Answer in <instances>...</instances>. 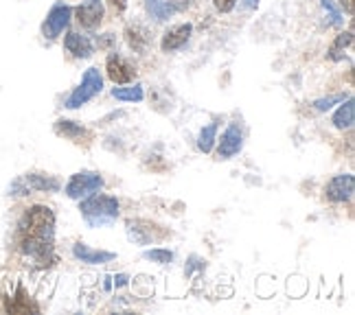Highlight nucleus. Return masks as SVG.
<instances>
[{
    "instance_id": "26",
    "label": "nucleus",
    "mask_w": 355,
    "mask_h": 315,
    "mask_svg": "<svg viewBox=\"0 0 355 315\" xmlns=\"http://www.w3.org/2000/svg\"><path fill=\"white\" fill-rule=\"evenodd\" d=\"M213 5H215V9L220 11V13H230V11L235 9L237 0H213Z\"/></svg>"
},
{
    "instance_id": "30",
    "label": "nucleus",
    "mask_w": 355,
    "mask_h": 315,
    "mask_svg": "<svg viewBox=\"0 0 355 315\" xmlns=\"http://www.w3.org/2000/svg\"><path fill=\"white\" fill-rule=\"evenodd\" d=\"M259 0H243V7H248V9H254L257 7Z\"/></svg>"
},
{
    "instance_id": "5",
    "label": "nucleus",
    "mask_w": 355,
    "mask_h": 315,
    "mask_svg": "<svg viewBox=\"0 0 355 315\" xmlns=\"http://www.w3.org/2000/svg\"><path fill=\"white\" fill-rule=\"evenodd\" d=\"M103 186V177L94 171H81V173H75L71 180L66 184V195L71 199H81V197H88L92 193H97V190Z\"/></svg>"
},
{
    "instance_id": "17",
    "label": "nucleus",
    "mask_w": 355,
    "mask_h": 315,
    "mask_svg": "<svg viewBox=\"0 0 355 315\" xmlns=\"http://www.w3.org/2000/svg\"><path fill=\"white\" fill-rule=\"evenodd\" d=\"M145 9L156 22L169 20L175 13V7H173L171 0H145Z\"/></svg>"
},
{
    "instance_id": "7",
    "label": "nucleus",
    "mask_w": 355,
    "mask_h": 315,
    "mask_svg": "<svg viewBox=\"0 0 355 315\" xmlns=\"http://www.w3.org/2000/svg\"><path fill=\"white\" fill-rule=\"evenodd\" d=\"M125 228H128V237L139 245H149L162 237H167V230H162L152 222H145V219H130Z\"/></svg>"
},
{
    "instance_id": "29",
    "label": "nucleus",
    "mask_w": 355,
    "mask_h": 315,
    "mask_svg": "<svg viewBox=\"0 0 355 315\" xmlns=\"http://www.w3.org/2000/svg\"><path fill=\"white\" fill-rule=\"evenodd\" d=\"M338 3H340V7H343L349 13V16H353V0H338Z\"/></svg>"
},
{
    "instance_id": "20",
    "label": "nucleus",
    "mask_w": 355,
    "mask_h": 315,
    "mask_svg": "<svg viewBox=\"0 0 355 315\" xmlns=\"http://www.w3.org/2000/svg\"><path fill=\"white\" fill-rule=\"evenodd\" d=\"M353 44V33L351 31H347V33H343V35H338L336 37V42L331 44V48H329V57L334 60V62H340L345 57V51H347V46H351Z\"/></svg>"
},
{
    "instance_id": "22",
    "label": "nucleus",
    "mask_w": 355,
    "mask_h": 315,
    "mask_svg": "<svg viewBox=\"0 0 355 315\" xmlns=\"http://www.w3.org/2000/svg\"><path fill=\"white\" fill-rule=\"evenodd\" d=\"M9 313H26V311H37V305H33L29 298H26L24 289H18V296L13 298V303L5 307Z\"/></svg>"
},
{
    "instance_id": "27",
    "label": "nucleus",
    "mask_w": 355,
    "mask_h": 315,
    "mask_svg": "<svg viewBox=\"0 0 355 315\" xmlns=\"http://www.w3.org/2000/svg\"><path fill=\"white\" fill-rule=\"evenodd\" d=\"M107 5H110L116 13H123L128 9V0H107Z\"/></svg>"
},
{
    "instance_id": "6",
    "label": "nucleus",
    "mask_w": 355,
    "mask_h": 315,
    "mask_svg": "<svg viewBox=\"0 0 355 315\" xmlns=\"http://www.w3.org/2000/svg\"><path fill=\"white\" fill-rule=\"evenodd\" d=\"M71 18H73V9L64 5V3H58V5H53L51 11H49V16L42 24V35L49 39V42H53V39H58L64 29L68 24H71Z\"/></svg>"
},
{
    "instance_id": "28",
    "label": "nucleus",
    "mask_w": 355,
    "mask_h": 315,
    "mask_svg": "<svg viewBox=\"0 0 355 315\" xmlns=\"http://www.w3.org/2000/svg\"><path fill=\"white\" fill-rule=\"evenodd\" d=\"M112 42H114V35H112V33H105V35L99 39V46H101V48H105V46H110Z\"/></svg>"
},
{
    "instance_id": "23",
    "label": "nucleus",
    "mask_w": 355,
    "mask_h": 315,
    "mask_svg": "<svg viewBox=\"0 0 355 315\" xmlns=\"http://www.w3.org/2000/svg\"><path fill=\"white\" fill-rule=\"evenodd\" d=\"M147 261H154V263H160V265H167L173 261V252L171 250H162V248H156V250H147L143 254Z\"/></svg>"
},
{
    "instance_id": "15",
    "label": "nucleus",
    "mask_w": 355,
    "mask_h": 315,
    "mask_svg": "<svg viewBox=\"0 0 355 315\" xmlns=\"http://www.w3.org/2000/svg\"><path fill=\"white\" fill-rule=\"evenodd\" d=\"M55 132H58L60 136H64V138L75 141V143H81L84 138H86V141L90 138V132H88L86 127H81L79 123H75V120H66V118H62V120L55 123Z\"/></svg>"
},
{
    "instance_id": "31",
    "label": "nucleus",
    "mask_w": 355,
    "mask_h": 315,
    "mask_svg": "<svg viewBox=\"0 0 355 315\" xmlns=\"http://www.w3.org/2000/svg\"><path fill=\"white\" fill-rule=\"evenodd\" d=\"M125 280H128V276H116V287H123V285H125Z\"/></svg>"
},
{
    "instance_id": "14",
    "label": "nucleus",
    "mask_w": 355,
    "mask_h": 315,
    "mask_svg": "<svg viewBox=\"0 0 355 315\" xmlns=\"http://www.w3.org/2000/svg\"><path fill=\"white\" fill-rule=\"evenodd\" d=\"M73 254L77 261L86 263V265H103V263H110L114 254L112 252H101V250H92L88 248L86 243H77L73 248Z\"/></svg>"
},
{
    "instance_id": "25",
    "label": "nucleus",
    "mask_w": 355,
    "mask_h": 315,
    "mask_svg": "<svg viewBox=\"0 0 355 315\" xmlns=\"http://www.w3.org/2000/svg\"><path fill=\"white\" fill-rule=\"evenodd\" d=\"M322 7L329 11V16H331V24L334 26H340L343 24V16H340V11L336 7V0H322Z\"/></svg>"
},
{
    "instance_id": "21",
    "label": "nucleus",
    "mask_w": 355,
    "mask_h": 315,
    "mask_svg": "<svg viewBox=\"0 0 355 315\" xmlns=\"http://www.w3.org/2000/svg\"><path fill=\"white\" fill-rule=\"evenodd\" d=\"M215 141H217V125H215V123H211V125H207L200 132V136H198V149H200V152H204V154H209L211 149H213V145H215Z\"/></svg>"
},
{
    "instance_id": "12",
    "label": "nucleus",
    "mask_w": 355,
    "mask_h": 315,
    "mask_svg": "<svg viewBox=\"0 0 355 315\" xmlns=\"http://www.w3.org/2000/svg\"><path fill=\"white\" fill-rule=\"evenodd\" d=\"M243 147V134L239 129V125H230L220 138V147H217V156L222 160H228L233 158L241 152Z\"/></svg>"
},
{
    "instance_id": "13",
    "label": "nucleus",
    "mask_w": 355,
    "mask_h": 315,
    "mask_svg": "<svg viewBox=\"0 0 355 315\" xmlns=\"http://www.w3.org/2000/svg\"><path fill=\"white\" fill-rule=\"evenodd\" d=\"M64 48L71 53L73 57H77V60H88L90 55L94 53V46L90 42V37L88 35H81V33H75V31L66 33V37H64Z\"/></svg>"
},
{
    "instance_id": "3",
    "label": "nucleus",
    "mask_w": 355,
    "mask_h": 315,
    "mask_svg": "<svg viewBox=\"0 0 355 315\" xmlns=\"http://www.w3.org/2000/svg\"><path fill=\"white\" fill-rule=\"evenodd\" d=\"M60 190V180L53 175L44 173H26L18 180H13L9 186L11 197H24L31 193H58Z\"/></svg>"
},
{
    "instance_id": "16",
    "label": "nucleus",
    "mask_w": 355,
    "mask_h": 315,
    "mask_svg": "<svg viewBox=\"0 0 355 315\" xmlns=\"http://www.w3.org/2000/svg\"><path fill=\"white\" fill-rule=\"evenodd\" d=\"M125 39H128V44H130L132 51L143 53V51H147V46H149V31L145 29V26H141V24L128 26Z\"/></svg>"
},
{
    "instance_id": "24",
    "label": "nucleus",
    "mask_w": 355,
    "mask_h": 315,
    "mask_svg": "<svg viewBox=\"0 0 355 315\" xmlns=\"http://www.w3.org/2000/svg\"><path fill=\"white\" fill-rule=\"evenodd\" d=\"M345 101V94H331V97H327V99H318V101H313V107L318 109V112H324V109H329L331 105L336 103H343Z\"/></svg>"
},
{
    "instance_id": "2",
    "label": "nucleus",
    "mask_w": 355,
    "mask_h": 315,
    "mask_svg": "<svg viewBox=\"0 0 355 315\" xmlns=\"http://www.w3.org/2000/svg\"><path fill=\"white\" fill-rule=\"evenodd\" d=\"M119 208L121 206H119L116 197H112V195H97V193L88 195L84 201L79 204L81 215H84V219L92 228L112 224L114 219L119 217Z\"/></svg>"
},
{
    "instance_id": "19",
    "label": "nucleus",
    "mask_w": 355,
    "mask_h": 315,
    "mask_svg": "<svg viewBox=\"0 0 355 315\" xmlns=\"http://www.w3.org/2000/svg\"><path fill=\"white\" fill-rule=\"evenodd\" d=\"M112 97L119 101H130V103H141L145 99V92L141 84H134V86H125V88H114L112 90Z\"/></svg>"
},
{
    "instance_id": "4",
    "label": "nucleus",
    "mask_w": 355,
    "mask_h": 315,
    "mask_svg": "<svg viewBox=\"0 0 355 315\" xmlns=\"http://www.w3.org/2000/svg\"><path fill=\"white\" fill-rule=\"evenodd\" d=\"M101 90H103V77L99 73V68H88L84 77H81V84L71 92V97L66 99V107L77 109L81 105H86L88 101L97 97Z\"/></svg>"
},
{
    "instance_id": "10",
    "label": "nucleus",
    "mask_w": 355,
    "mask_h": 315,
    "mask_svg": "<svg viewBox=\"0 0 355 315\" xmlns=\"http://www.w3.org/2000/svg\"><path fill=\"white\" fill-rule=\"evenodd\" d=\"M353 188H355V180L351 173H343L331 177L324 186V197L334 201V204H343L349 201L353 197Z\"/></svg>"
},
{
    "instance_id": "8",
    "label": "nucleus",
    "mask_w": 355,
    "mask_h": 315,
    "mask_svg": "<svg viewBox=\"0 0 355 315\" xmlns=\"http://www.w3.org/2000/svg\"><path fill=\"white\" fill-rule=\"evenodd\" d=\"M105 73H107V79L112 81V84H130V81L136 77V68L123 57L119 53H110L105 60Z\"/></svg>"
},
{
    "instance_id": "9",
    "label": "nucleus",
    "mask_w": 355,
    "mask_h": 315,
    "mask_svg": "<svg viewBox=\"0 0 355 315\" xmlns=\"http://www.w3.org/2000/svg\"><path fill=\"white\" fill-rule=\"evenodd\" d=\"M103 13H105L103 0H84V3L75 9L79 26H84L88 31L99 29L103 22Z\"/></svg>"
},
{
    "instance_id": "11",
    "label": "nucleus",
    "mask_w": 355,
    "mask_h": 315,
    "mask_svg": "<svg viewBox=\"0 0 355 315\" xmlns=\"http://www.w3.org/2000/svg\"><path fill=\"white\" fill-rule=\"evenodd\" d=\"M191 33H193V24L189 22H182V24H175L171 29L165 31L160 39V48L165 53H173V51H180L189 39H191Z\"/></svg>"
},
{
    "instance_id": "18",
    "label": "nucleus",
    "mask_w": 355,
    "mask_h": 315,
    "mask_svg": "<svg viewBox=\"0 0 355 315\" xmlns=\"http://www.w3.org/2000/svg\"><path fill=\"white\" fill-rule=\"evenodd\" d=\"M353 120H355V105H353V99H347L334 114V125L338 129H349L353 127Z\"/></svg>"
},
{
    "instance_id": "1",
    "label": "nucleus",
    "mask_w": 355,
    "mask_h": 315,
    "mask_svg": "<svg viewBox=\"0 0 355 315\" xmlns=\"http://www.w3.org/2000/svg\"><path fill=\"white\" fill-rule=\"evenodd\" d=\"M55 215L49 206H35L26 208L16 232L18 250L29 256L31 261L40 267H46L55 263Z\"/></svg>"
}]
</instances>
